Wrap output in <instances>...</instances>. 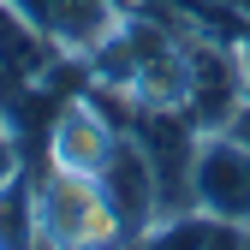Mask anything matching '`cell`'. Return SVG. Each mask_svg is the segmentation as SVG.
Wrapping results in <instances>:
<instances>
[{"label":"cell","mask_w":250,"mask_h":250,"mask_svg":"<svg viewBox=\"0 0 250 250\" xmlns=\"http://www.w3.org/2000/svg\"><path fill=\"white\" fill-rule=\"evenodd\" d=\"M18 173H24V167H18V143L0 131V185H6V179H18Z\"/></svg>","instance_id":"cell-8"},{"label":"cell","mask_w":250,"mask_h":250,"mask_svg":"<svg viewBox=\"0 0 250 250\" xmlns=\"http://www.w3.org/2000/svg\"><path fill=\"white\" fill-rule=\"evenodd\" d=\"M119 221L89 173H60L36 179V244H113Z\"/></svg>","instance_id":"cell-1"},{"label":"cell","mask_w":250,"mask_h":250,"mask_svg":"<svg viewBox=\"0 0 250 250\" xmlns=\"http://www.w3.org/2000/svg\"><path fill=\"white\" fill-rule=\"evenodd\" d=\"M36 244V185L24 173L0 185V250Z\"/></svg>","instance_id":"cell-7"},{"label":"cell","mask_w":250,"mask_h":250,"mask_svg":"<svg viewBox=\"0 0 250 250\" xmlns=\"http://www.w3.org/2000/svg\"><path fill=\"white\" fill-rule=\"evenodd\" d=\"M119 137L125 131L107 119L102 102L72 96L66 107L54 113V125H48V167H60V173H89V179H96L107 167V155L119 149Z\"/></svg>","instance_id":"cell-5"},{"label":"cell","mask_w":250,"mask_h":250,"mask_svg":"<svg viewBox=\"0 0 250 250\" xmlns=\"http://www.w3.org/2000/svg\"><path fill=\"white\" fill-rule=\"evenodd\" d=\"M143 244H167V250H232V244H250V232L238 221H227V214H208L197 203H185V208L161 214Z\"/></svg>","instance_id":"cell-6"},{"label":"cell","mask_w":250,"mask_h":250,"mask_svg":"<svg viewBox=\"0 0 250 250\" xmlns=\"http://www.w3.org/2000/svg\"><path fill=\"white\" fill-rule=\"evenodd\" d=\"M244 107V48L185 42V119L197 131H227Z\"/></svg>","instance_id":"cell-2"},{"label":"cell","mask_w":250,"mask_h":250,"mask_svg":"<svg viewBox=\"0 0 250 250\" xmlns=\"http://www.w3.org/2000/svg\"><path fill=\"white\" fill-rule=\"evenodd\" d=\"M102 197L119 221V238H149V227L167 214V197H161V179H155V161L143 155V143L125 131L119 149L107 155V167L96 173Z\"/></svg>","instance_id":"cell-3"},{"label":"cell","mask_w":250,"mask_h":250,"mask_svg":"<svg viewBox=\"0 0 250 250\" xmlns=\"http://www.w3.org/2000/svg\"><path fill=\"white\" fill-rule=\"evenodd\" d=\"M191 203L227 214L250 232V143L238 131H208L191 161Z\"/></svg>","instance_id":"cell-4"}]
</instances>
